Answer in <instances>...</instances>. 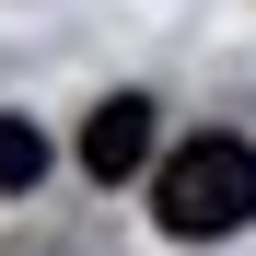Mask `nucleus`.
<instances>
[{
	"mask_svg": "<svg viewBox=\"0 0 256 256\" xmlns=\"http://www.w3.org/2000/svg\"><path fill=\"white\" fill-rule=\"evenodd\" d=\"M35 175H47V128H35V116H0V186H35Z\"/></svg>",
	"mask_w": 256,
	"mask_h": 256,
	"instance_id": "3",
	"label": "nucleus"
},
{
	"mask_svg": "<svg viewBox=\"0 0 256 256\" xmlns=\"http://www.w3.org/2000/svg\"><path fill=\"white\" fill-rule=\"evenodd\" d=\"M152 222L175 233V244L244 233V222H256V140H233V128H210V140L163 152V175H152Z\"/></svg>",
	"mask_w": 256,
	"mask_h": 256,
	"instance_id": "1",
	"label": "nucleus"
},
{
	"mask_svg": "<svg viewBox=\"0 0 256 256\" xmlns=\"http://www.w3.org/2000/svg\"><path fill=\"white\" fill-rule=\"evenodd\" d=\"M140 163H152V105L140 94H105L94 116H82V175H140Z\"/></svg>",
	"mask_w": 256,
	"mask_h": 256,
	"instance_id": "2",
	"label": "nucleus"
}]
</instances>
